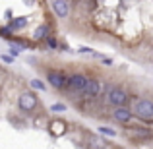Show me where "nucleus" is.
<instances>
[{
  "label": "nucleus",
  "instance_id": "nucleus-1",
  "mask_svg": "<svg viewBox=\"0 0 153 149\" xmlns=\"http://www.w3.org/2000/svg\"><path fill=\"white\" fill-rule=\"evenodd\" d=\"M105 95H107V103L112 107H124L128 103V93L120 85H108Z\"/></svg>",
  "mask_w": 153,
  "mask_h": 149
},
{
  "label": "nucleus",
  "instance_id": "nucleus-2",
  "mask_svg": "<svg viewBox=\"0 0 153 149\" xmlns=\"http://www.w3.org/2000/svg\"><path fill=\"white\" fill-rule=\"evenodd\" d=\"M134 114L143 122H153V101L151 99H138L134 105Z\"/></svg>",
  "mask_w": 153,
  "mask_h": 149
},
{
  "label": "nucleus",
  "instance_id": "nucleus-3",
  "mask_svg": "<svg viewBox=\"0 0 153 149\" xmlns=\"http://www.w3.org/2000/svg\"><path fill=\"white\" fill-rule=\"evenodd\" d=\"M85 83H87V76L72 74V76H68L66 89L72 93V97H74V95H83V91H85Z\"/></svg>",
  "mask_w": 153,
  "mask_h": 149
},
{
  "label": "nucleus",
  "instance_id": "nucleus-4",
  "mask_svg": "<svg viewBox=\"0 0 153 149\" xmlns=\"http://www.w3.org/2000/svg\"><path fill=\"white\" fill-rule=\"evenodd\" d=\"M37 103H39L37 95L31 93V91H23V93L18 97V107H19V110H23V112L35 110V108H37Z\"/></svg>",
  "mask_w": 153,
  "mask_h": 149
},
{
  "label": "nucleus",
  "instance_id": "nucleus-5",
  "mask_svg": "<svg viewBox=\"0 0 153 149\" xmlns=\"http://www.w3.org/2000/svg\"><path fill=\"white\" fill-rule=\"evenodd\" d=\"M47 79H49L51 87L54 89H66V83H68V76L60 70H49L47 74Z\"/></svg>",
  "mask_w": 153,
  "mask_h": 149
},
{
  "label": "nucleus",
  "instance_id": "nucleus-6",
  "mask_svg": "<svg viewBox=\"0 0 153 149\" xmlns=\"http://www.w3.org/2000/svg\"><path fill=\"white\" fill-rule=\"evenodd\" d=\"M101 91H103V83H101V79H97V78H87L85 91H83V95H85V97L95 99V97H99V95H101Z\"/></svg>",
  "mask_w": 153,
  "mask_h": 149
},
{
  "label": "nucleus",
  "instance_id": "nucleus-7",
  "mask_svg": "<svg viewBox=\"0 0 153 149\" xmlns=\"http://www.w3.org/2000/svg\"><path fill=\"white\" fill-rule=\"evenodd\" d=\"M112 116H114L116 122L128 124V122L132 120V116H134V110H132V108H128L126 105H124V107H114V112H112Z\"/></svg>",
  "mask_w": 153,
  "mask_h": 149
},
{
  "label": "nucleus",
  "instance_id": "nucleus-8",
  "mask_svg": "<svg viewBox=\"0 0 153 149\" xmlns=\"http://www.w3.org/2000/svg\"><path fill=\"white\" fill-rule=\"evenodd\" d=\"M52 10L58 18H68L70 14V4L68 0H52Z\"/></svg>",
  "mask_w": 153,
  "mask_h": 149
},
{
  "label": "nucleus",
  "instance_id": "nucleus-9",
  "mask_svg": "<svg viewBox=\"0 0 153 149\" xmlns=\"http://www.w3.org/2000/svg\"><path fill=\"white\" fill-rule=\"evenodd\" d=\"M51 27L47 25V23H43V25H39L37 29H35V33H33V39L35 41H47V37H51Z\"/></svg>",
  "mask_w": 153,
  "mask_h": 149
},
{
  "label": "nucleus",
  "instance_id": "nucleus-10",
  "mask_svg": "<svg viewBox=\"0 0 153 149\" xmlns=\"http://www.w3.org/2000/svg\"><path fill=\"white\" fill-rule=\"evenodd\" d=\"M51 132L54 136H62L64 132H66V122H62V120H52L51 122Z\"/></svg>",
  "mask_w": 153,
  "mask_h": 149
},
{
  "label": "nucleus",
  "instance_id": "nucleus-11",
  "mask_svg": "<svg viewBox=\"0 0 153 149\" xmlns=\"http://www.w3.org/2000/svg\"><path fill=\"white\" fill-rule=\"evenodd\" d=\"M27 25V18H16L10 21V29H22Z\"/></svg>",
  "mask_w": 153,
  "mask_h": 149
},
{
  "label": "nucleus",
  "instance_id": "nucleus-12",
  "mask_svg": "<svg viewBox=\"0 0 153 149\" xmlns=\"http://www.w3.org/2000/svg\"><path fill=\"white\" fill-rule=\"evenodd\" d=\"M89 147L91 149H107V143L101 142V139H97V138H91L89 139Z\"/></svg>",
  "mask_w": 153,
  "mask_h": 149
},
{
  "label": "nucleus",
  "instance_id": "nucleus-13",
  "mask_svg": "<svg viewBox=\"0 0 153 149\" xmlns=\"http://www.w3.org/2000/svg\"><path fill=\"white\" fill-rule=\"evenodd\" d=\"M99 134L108 136V138H114V136H116V132H114V130H111V128H107V126H99Z\"/></svg>",
  "mask_w": 153,
  "mask_h": 149
},
{
  "label": "nucleus",
  "instance_id": "nucleus-14",
  "mask_svg": "<svg viewBox=\"0 0 153 149\" xmlns=\"http://www.w3.org/2000/svg\"><path fill=\"white\" fill-rule=\"evenodd\" d=\"M51 110L52 112H64V110H66V105H64V103H54L51 107Z\"/></svg>",
  "mask_w": 153,
  "mask_h": 149
},
{
  "label": "nucleus",
  "instance_id": "nucleus-15",
  "mask_svg": "<svg viewBox=\"0 0 153 149\" xmlns=\"http://www.w3.org/2000/svg\"><path fill=\"white\" fill-rule=\"evenodd\" d=\"M31 87H33V89H39V91H45V83L39 82V79H31Z\"/></svg>",
  "mask_w": 153,
  "mask_h": 149
},
{
  "label": "nucleus",
  "instance_id": "nucleus-16",
  "mask_svg": "<svg viewBox=\"0 0 153 149\" xmlns=\"http://www.w3.org/2000/svg\"><path fill=\"white\" fill-rule=\"evenodd\" d=\"M47 45H49L51 49H56V47H58V43H56V39H52V37H47Z\"/></svg>",
  "mask_w": 153,
  "mask_h": 149
},
{
  "label": "nucleus",
  "instance_id": "nucleus-17",
  "mask_svg": "<svg viewBox=\"0 0 153 149\" xmlns=\"http://www.w3.org/2000/svg\"><path fill=\"white\" fill-rule=\"evenodd\" d=\"M103 64H105V66H111V64H112V58H108V56L105 58V56H103Z\"/></svg>",
  "mask_w": 153,
  "mask_h": 149
},
{
  "label": "nucleus",
  "instance_id": "nucleus-18",
  "mask_svg": "<svg viewBox=\"0 0 153 149\" xmlns=\"http://www.w3.org/2000/svg\"><path fill=\"white\" fill-rule=\"evenodd\" d=\"M2 60H4V62H12L14 58H12V56H8V54H2Z\"/></svg>",
  "mask_w": 153,
  "mask_h": 149
},
{
  "label": "nucleus",
  "instance_id": "nucleus-19",
  "mask_svg": "<svg viewBox=\"0 0 153 149\" xmlns=\"http://www.w3.org/2000/svg\"><path fill=\"white\" fill-rule=\"evenodd\" d=\"M35 2V0H25V4H33Z\"/></svg>",
  "mask_w": 153,
  "mask_h": 149
}]
</instances>
